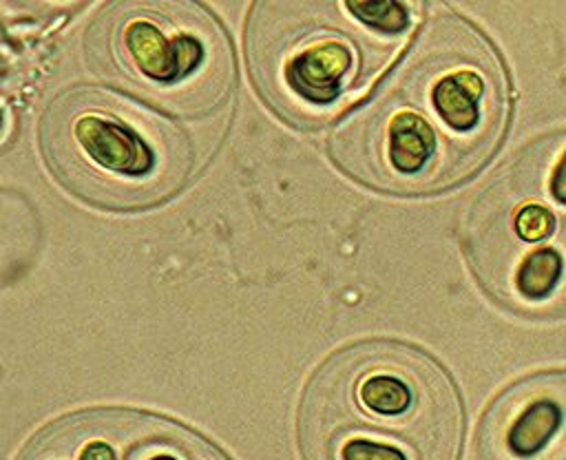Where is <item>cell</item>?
Instances as JSON below:
<instances>
[{"label": "cell", "instance_id": "6", "mask_svg": "<svg viewBox=\"0 0 566 460\" xmlns=\"http://www.w3.org/2000/svg\"><path fill=\"white\" fill-rule=\"evenodd\" d=\"M84 46L95 75L170 115L208 117L228 106L237 86L232 42L201 2H108Z\"/></svg>", "mask_w": 566, "mask_h": 460}, {"label": "cell", "instance_id": "8", "mask_svg": "<svg viewBox=\"0 0 566 460\" xmlns=\"http://www.w3.org/2000/svg\"><path fill=\"white\" fill-rule=\"evenodd\" d=\"M475 460H566V369L506 387L482 416Z\"/></svg>", "mask_w": 566, "mask_h": 460}, {"label": "cell", "instance_id": "4", "mask_svg": "<svg viewBox=\"0 0 566 460\" xmlns=\"http://www.w3.org/2000/svg\"><path fill=\"white\" fill-rule=\"evenodd\" d=\"M40 148L60 186L102 210L133 212L175 197L197 170L192 137L126 95L75 86L40 119Z\"/></svg>", "mask_w": 566, "mask_h": 460}, {"label": "cell", "instance_id": "2", "mask_svg": "<svg viewBox=\"0 0 566 460\" xmlns=\"http://www.w3.org/2000/svg\"><path fill=\"white\" fill-rule=\"evenodd\" d=\"M462 398L422 347L367 338L329 354L298 405L303 460H458Z\"/></svg>", "mask_w": 566, "mask_h": 460}, {"label": "cell", "instance_id": "7", "mask_svg": "<svg viewBox=\"0 0 566 460\" xmlns=\"http://www.w3.org/2000/svg\"><path fill=\"white\" fill-rule=\"evenodd\" d=\"M18 460H230L170 418L133 407H93L40 429Z\"/></svg>", "mask_w": 566, "mask_h": 460}, {"label": "cell", "instance_id": "1", "mask_svg": "<svg viewBox=\"0 0 566 460\" xmlns=\"http://www.w3.org/2000/svg\"><path fill=\"white\" fill-rule=\"evenodd\" d=\"M329 135L352 179L396 197L449 190L500 148L511 113L506 66L493 42L447 4Z\"/></svg>", "mask_w": 566, "mask_h": 460}, {"label": "cell", "instance_id": "3", "mask_svg": "<svg viewBox=\"0 0 566 460\" xmlns=\"http://www.w3.org/2000/svg\"><path fill=\"white\" fill-rule=\"evenodd\" d=\"M416 9L394 0L254 2L245 53L259 95L296 128L329 124L389 69Z\"/></svg>", "mask_w": 566, "mask_h": 460}, {"label": "cell", "instance_id": "5", "mask_svg": "<svg viewBox=\"0 0 566 460\" xmlns=\"http://www.w3.org/2000/svg\"><path fill=\"white\" fill-rule=\"evenodd\" d=\"M464 252L500 305L566 316V130L533 139L484 186L464 223Z\"/></svg>", "mask_w": 566, "mask_h": 460}]
</instances>
